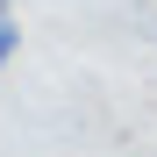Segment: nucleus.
<instances>
[{"label": "nucleus", "instance_id": "f257e3e1", "mask_svg": "<svg viewBox=\"0 0 157 157\" xmlns=\"http://www.w3.org/2000/svg\"><path fill=\"white\" fill-rule=\"evenodd\" d=\"M21 50V29H14V0H0V64H14Z\"/></svg>", "mask_w": 157, "mask_h": 157}]
</instances>
